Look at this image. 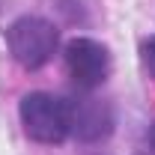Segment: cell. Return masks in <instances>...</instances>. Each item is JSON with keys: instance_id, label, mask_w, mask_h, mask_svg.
I'll list each match as a JSON object with an SVG mask.
<instances>
[{"instance_id": "6da1fadb", "label": "cell", "mask_w": 155, "mask_h": 155, "mask_svg": "<svg viewBox=\"0 0 155 155\" xmlns=\"http://www.w3.org/2000/svg\"><path fill=\"white\" fill-rule=\"evenodd\" d=\"M24 134L36 143H63L72 134V110L69 101L51 93H27L18 104Z\"/></svg>"}, {"instance_id": "7a4b0ae2", "label": "cell", "mask_w": 155, "mask_h": 155, "mask_svg": "<svg viewBox=\"0 0 155 155\" xmlns=\"http://www.w3.org/2000/svg\"><path fill=\"white\" fill-rule=\"evenodd\" d=\"M6 42H9V54L15 57V63L36 72L54 57L60 45V33L51 21L39 18V15H24L9 24Z\"/></svg>"}, {"instance_id": "3957f363", "label": "cell", "mask_w": 155, "mask_h": 155, "mask_svg": "<svg viewBox=\"0 0 155 155\" xmlns=\"http://www.w3.org/2000/svg\"><path fill=\"white\" fill-rule=\"evenodd\" d=\"M66 72L78 90H96L110 75V54L101 42L78 36L66 45Z\"/></svg>"}, {"instance_id": "277c9868", "label": "cell", "mask_w": 155, "mask_h": 155, "mask_svg": "<svg viewBox=\"0 0 155 155\" xmlns=\"http://www.w3.org/2000/svg\"><path fill=\"white\" fill-rule=\"evenodd\" d=\"M69 110H72V134L78 140H101V137L110 134L114 128V116L107 110V104H101L96 98H78L69 101Z\"/></svg>"}, {"instance_id": "5b68a950", "label": "cell", "mask_w": 155, "mask_h": 155, "mask_svg": "<svg viewBox=\"0 0 155 155\" xmlns=\"http://www.w3.org/2000/svg\"><path fill=\"white\" fill-rule=\"evenodd\" d=\"M140 60H143V66H146V72L155 78V36H149L143 45H140Z\"/></svg>"}, {"instance_id": "8992f818", "label": "cell", "mask_w": 155, "mask_h": 155, "mask_svg": "<svg viewBox=\"0 0 155 155\" xmlns=\"http://www.w3.org/2000/svg\"><path fill=\"white\" fill-rule=\"evenodd\" d=\"M146 140H149V146H152V152H155V125L149 128V134H146Z\"/></svg>"}]
</instances>
